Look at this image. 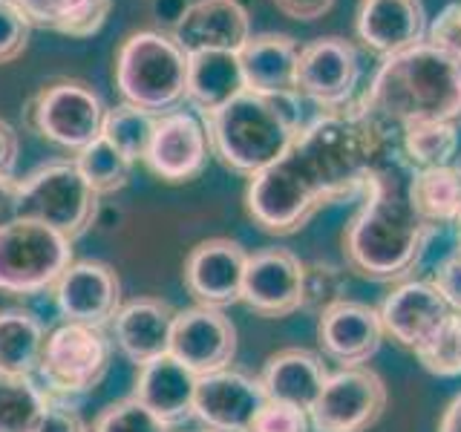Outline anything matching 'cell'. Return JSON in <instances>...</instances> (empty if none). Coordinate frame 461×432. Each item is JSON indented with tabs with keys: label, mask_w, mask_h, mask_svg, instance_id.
<instances>
[{
	"label": "cell",
	"mask_w": 461,
	"mask_h": 432,
	"mask_svg": "<svg viewBox=\"0 0 461 432\" xmlns=\"http://www.w3.org/2000/svg\"><path fill=\"white\" fill-rule=\"evenodd\" d=\"M355 26L366 50L389 58L424 40L427 12L421 0H360Z\"/></svg>",
	"instance_id": "603a6c76"
},
{
	"label": "cell",
	"mask_w": 461,
	"mask_h": 432,
	"mask_svg": "<svg viewBox=\"0 0 461 432\" xmlns=\"http://www.w3.org/2000/svg\"><path fill=\"white\" fill-rule=\"evenodd\" d=\"M158 115H150L148 110H139L133 104H119L104 112V124H101V136H104L115 150H119L130 162H144L156 130Z\"/></svg>",
	"instance_id": "d6a6232c"
},
{
	"label": "cell",
	"mask_w": 461,
	"mask_h": 432,
	"mask_svg": "<svg viewBox=\"0 0 461 432\" xmlns=\"http://www.w3.org/2000/svg\"><path fill=\"white\" fill-rule=\"evenodd\" d=\"M360 78V58L352 40L326 35L300 50L297 93L314 101L321 110H338L355 101Z\"/></svg>",
	"instance_id": "4fadbf2b"
},
{
	"label": "cell",
	"mask_w": 461,
	"mask_h": 432,
	"mask_svg": "<svg viewBox=\"0 0 461 432\" xmlns=\"http://www.w3.org/2000/svg\"><path fill=\"white\" fill-rule=\"evenodd\" d=\"M104 101L81 78H50L26 101L23 122L35 136L76 156L101 136Z\"/></svg>",
	"instance_id": "30bf717a"
},
{
	"label": "cell",
	"mask_w": 461,
	"mask_h": 432,
	"mask_svg": "<svg viewBox=\"0 0 461 432\" xmlns=\"http://www.w3.org/2000/svg\"><path fill=\"white\" fill-rule=\"evenodd\" d=\"M176 306H170L162 297H133L122 302L119 314L110 323V340L130 364L144 366L150 360L167 355L170 331Z\"/></svg>",
	"instance_id": "7402d4cb"
},
{
	"label": "cell",
	"mask_w": 461,
	"mask_h": 432,
	"mask_svg": "<svg viewBox=\"0 0 461 432\" xmlns=\"http://www.w3.org/2000/svg\"><path fill=\"white\" fill-rule=\"evenodd\" d=\"M90 432H173L162 418H156L144 403H139L133 395L107 403L95 415Z\"/></svg>",
	"instance_id": "8d00e7d4"
},
{
	"label": "cell",
	"mask_w": 461,
	"mask_h": 432,
	"mask_svg": "<svg viewBox=\"0 0 461 432\" xmlns=\"http://www.w3.org/2000/svg\"><path fill=\"white\" fill-rule=\"evenodd\" d=\"M14 187H18V176L0 179V225L14 220Z\"/></svg>",
	"instance_id": "bcb514c9"
},
{
	"label": "cell",
	"mask_w": 461,
	"mask_h": 432,
	"mask_svg": "<svg viewBox=\"0 0 461 432\" xmlns=\"http://www.w3.org/2000/svg\"><path fill=\"white\" fill-rule=\"evenodd\" d=\"M378 314L386 335L415 355L441 328L453 309L447 306L432 280H403L386 294Z\"/></svg>",
	"instance_id": "ffe728a7"
},
{
	"label": "cell",
	"mask_w": 461,
	"mask_h": 432,
	"mask_svg": "<svg viewBox=\"0 0 461 432\" xmlns=\"http://www.w3.org/2000/svg\"><path fill=\"white\" fill-rule=\"evenodd\" d=\"M72 263V239L55 228L21 216L0 225V294H47Z\"/></svg>",
	"instance_id": "ba28073f"
},
{
	"label": "cell",
	"mask_w": 461,
	"mask_h": 432,
	"mask_svg": "<svg viewBox=\"0 0 461 432\" xmlns=\"http://www.w3.org/2000/svg\"><path fill=\"white\" fill-rule=\"evenodd\" d=\"M303 268L306 263L288 248H259L249 254L242 302L257 317L283 320L303 309Z\"/></svg>",
	"instance_id": "e0dca14e"
},
{
	"label": "cell",
	"mask_w": 461,
	"mask_h": 432,
	"mask_svg": "<svg viewBox=\"0 0 461 432\" xmlns=\"http://www.w3.org/2000/svg\"><path fill=\"white\" fill-rule=\"evenodd\" d=\"M35 432H90V427L84 424V418L72 403L50 400V407L43 412Z\"/></svg>",
	"instance_id": "b9f144b4"
},
{
	"label": "cell",
	"mask_w": 461,
	"mask_h": 432,
	"mask_svg": "<svg viewBox=\"0 0 461 432\" xmlns=\"http://www.w3.org/2000/svg\"><path fill=\"white\" fill-rule=\"evenodd\" d=\"M271 4L280 14H285V18L309 23L329 14L331 6H335V0H271Z\"/></svg>",
	"instance_id": "7bdbcfd3"
},
{
	"label": "cell",
	"mask_w": 461,
	"mask_h": 432,
	"mask_svg": "<svg viewBox=\"0 0 461 432\" xmlns=\"http://www.w3.org/2000/svg\"><path fill=\"white\" fill-rule=\"evenodd\" d=\"M456 170H458V173H461V156H458V158H456Z\"/></svg>",
	"instance_id": "f907efd6"
},
{
	"label": "cell",
	"mask_w": 461,
	"mask_h": 432,
	"mask_svg": "<svg viewBox=\"0 0 461 432\" xmlns=\"http://www.w3.org/2000/svg\"><path fill=\"white\" fill-rule=\"evenodd\" d=\"M329 205L326 187L317 182L303 158L288 150L280 162L254 173L245 184V211L259 230L292 237L306 228L314 213Z\"/></svg>",
	"instance_id": "8992f818"
},
{
	"label": "cell",
	"mask_w": 461,
	"mask_h": 432,
	"mask_svg": "<svg viewBox=\"0 0 461 432\" xmlns=\"http://www.w3.org/2000/svg\"><path fill=\"white\" fill-rule=\"evenodd\" d=\"M245 266H249V251L237 239L211 237L196 242L185 256L182 280L196 306L228 309L242 302Z\"/></svg>",
	"instance_id": "2e32d148"
},
{
	"label": "cell",
	"mask_w": 461,
	"mask_h": 432,
	"mask_svg": "<svg viewBox=\"0 0 461 432\" xmlns=\"http://www.w3.org/2000/svg\"><path fill=\"white\" fill-rule=\"evenodd\" d=\"M450 256H456L461 263V222L456 225V239H453V248H450Z\"/></svg>",
	"instance_id": "c3c4849f"
},
{
	"label": "cell",
	"mask_w": 461,
	"mask_h": 432,
	"mask_svg": "<svg viewBox=\"0 0 461 432\" xmlns=\"http://www.w3.org/2000/svg\"><path fill=\"white\" fill-rule=\"evenodd\" d=\"M50 395L35 374H12L0 369V432H35Z\"/></svg>",
	"instance_id": "4dcf8cb0"
},
{
	"label": "cell",
	"mask_w": 461,
	"mask_h": 432,
	"mask_svg": "<svg viewBox=\"0 0 461 432\" xmlns=\"http://www.w3.org/2000/svg\"><path fill=\"white\" fill-rule=\"evenodd\" d=\"M300 43L283 32H259L237 52L245 90L251 93H292L297 90Z\"/></svg>",
	"instance_id": "484cf974"
},
{
	"label": "cell",
	"mask_w": 461,
	"mask_h": 432,
	"mask_svg": "<svg viewBox=\"0 0 461 432\" xmlns=\"http://www.w3.org/2000/svg\"><path fill=\"white\" fill-rule=\"evenodd\" d=\"M357 101L386 130L432 122L461 127V61L421 40L384 58Z\"/></svg>",
	"instance_id": "7a4b0ae2"
},
{
	"label": "cell",
	"mask_w": 461,
	"mask_h": 432,
	"mask_svg": "<svg viewBox=\"0 0 461 432\" xmlns=\"http://www.w3.org/2000/svg\"><path fill=\"white\" fill-rule=\"evenodd\" d=\"M50 331L29 309H0V369L35 374Z\"/></svg>",
	"instance_id": "f546056e"
},
{
	"label": "cell",
	"mask_w": 461,
	"mask_h": 432,
	"mask_svg": "<svg viewBox=\"0 0 461 432\" xmlns=\"http://www.w3.org/2000/svg\"><path fill=\"white\" fill-rule=\"evenodd\" d=\"M205 432H208V429H205Z\"/></svg>",
	"instance_id": "816d5d0a"
},
{
	"label": "cell",
	"mask_w": 461,
	"mask_h": 432,
	"mask_svg": "<svg viewBox=\"0 0 461 432\" xmlns=\"http://www.w3.org/2000/svg\"><path fill=\"white\" fill-rule=\"evenodd\" d=\"M412 165L389 150L366 182L364 205L343 230L346 268L372 283H401L424 263L432 225L410 199Z\"/></svg>",
	"instance_id": "6da1fadb"
},
{
	"label": "cell",
	"mask_w": 461,
	"mask_h": 432,
	"mask_svg": "<svg viewBox=\"0 0 461 432\" xmlns=\"http://www.w3.org/2000/svg\"><path fill=\"white\" fill-rule=\"evenodd\" d=\"M329 374L331 372L326 369L321 355L292 346V349L274 352L266 360L263 372H259V383H263V392L268 400L312 412L329 381Z\"/></svg>",
	"instance_id": "cb8c5ba5"
},
{
	"label": "cell",
	"mask_w": 461,
	"mask_h": 432,
	"mask_svg": "<svg viewBox=\"0 0 461 432\" xmlns=\"http://www.w3.org/2000/svg\"><path fill=\"white\" fill-rule=\"evenodd\" d=\"M415 357L429 374L458 378L461 374V314L453 311L447 317L436 335L415 352Z\"/></svg>",
	"instance_id": "e575fe53"
},
{
	"label": "cell",
	"mask_w": 461,
	"mask_h": 432,
	"mask_svg": "<svg viewBox=\"0 0 461 432\" xmlns=\"http://www.w3.org/2000/svg\"><path fill=\"white\" fill-rule=\"evenodd\" d=\"M211 158V141L202 115L191 110H173L156 119L144 165L156 179L185 184L202 176Z\"/></svg>",
	"instance_id": "5bb4252c"
},
{
	"label": "cell",
	"mask_w": 461,
	"mask_h": 432,
	"mask_svg": "<svg viewBox=\"0 0 461 432\" xmlns=\"http://www.w3.org/2000/svg\"><path fill=\"white\" fill-rule=\"evenodd\" d=\"M101 196L93 191L72 158L38 165L14 187V216L55 228L76 242L93 228Z\"/></svg>",
	"instance_id": "52a82bcc"
},
{
	"label": "cell",
	"mask_w": 461,
	"mask_h": 432,
	"mask_svg": "<svg viewBox=\"0 0 461 432\" xmlns=\"http://www.w3.org/2000/svg\"><path fill=\"white\" fill-rule=\"evenodd\" d=\"M167 355L191 369L196 378L228 369L237 357V326L222 309L196 306V302L191 309H176Z\"/></svg>",
	"instance_id": "7c38bea8"
},
{
	"label": "cell",
	"mask_w": 461,
	"mask_h": 432,
	"mask_svg": "<svg viewBox=\"0 0 461 432\" xmlns=\"http://www.w3.org/2000/svg\"><path fill=\"white\" fill-rule=\"evenodd\" d=\"M179 47L194 52H240L251 38L249 9L237 0H194L170 32Z\"/></svg>",
	"instance_id": "44dd1931"
},
{
	"label": "cell",
	"mask_w": 461,
	"mask_h": 432,
	"mask_svg": "<svg viewBox=\"0 0 461 432\" xmlns=\"http://www.w3.org/2000/svg\"><path fill=\"white\" fill-rule=\"evenodd\" d=\"M113 360V340L104 328L61 323L47 335L35 378L50 400L72 403L90 395L107 378Z\"/></svg>",
	"instance_id": "9c48e42d"
},
{
	"label": "cell",
	"mask_w": 461,
	"mask_h": 432,
	"mask_svg": "<svg viewBox=\"0 0 461 432\" xmlns=\"http://www.w3.org/2000/svg\"><path fill=\"white\" fill-rule=\"evenodd\" d=\"M410 199L427 225L456 228L461 222V173L456 165L412 170Z\"/></svg>",
	"instance_id": "f1b7e54d"
},
{
	"label": "cell",
	"mask_w": 461,
	"mask_h": 432,
	"mask_svg": "<svg viewBox=\"0 0 461 432\" xmlns=\"http://www.w3.org/2000/svg\"><path fill=\"white\" fill-rule=\"evenodd\" d=\"M196 381V374L185 369L179 360L162 355L150 360V364L139 366L133 398L144 403L156 418H162L167 427L176 429L179 424L194 418Z\"/></svg>",
	"instance_id": "d4e9b609"
},
{
	"label": "cell",
	"mask_w": 461,
	"mask_h": 432,
	"mask_svg": "<svg viewBox=\"0 0 461 432\" xmlns=\"http://www.w3.org/2000/svg\"><path fill=\"white\" fill-rule=\"evenodd\" d=\"M386 383L369 366H346L329 374L309 412L314 432H366L386 410Z\"/></svg>",
	"instance_id": "8fae6325"
},
{
	"label": "cell",
	"mask_w": 461,
	"mask_h": 432,
	"mask_svg": "<svg viewBox=\"0 0 461 432\" xmlns=\"http://www.w3.org/2000/svg\"><path fill=\"white\" fill-rule=\"evenodd\" d=\"M69 158L76 162L81 176L98 196H110V194L124 191L130 182V170H133V162L115 150L104 136H98L95 141H90L84 150H78Z\"/></svg>",
	"instance_id": "836d02e7"
},
{
	"label": "cell",
	"mask_w": 461,
	"mask_h": 432,
	"mask_svg": "<svg viewBox=\"0 0 461 432\" xmlns=\"http://www.w3.org/2000/svg\"><path fill=\"white\" fill-rule=\"evenodd\" d=\"M211 156L240 173L254 176L294 148L303 130L300 93H251L245 90L211 115H202Z\"/></svg>",
	"instance_id": "277c9868"
},
{
	"label": "cell",
	"mask_w": 461,
	"mask_h": 432,
	"mask_svg": "<svg viewBox=\"0 0 461 432\" xmlns=\"http://www.w3.org/2000/svg\"><path fill=\"white\" fill-rule=\"evenodd\" d=\"M237 4H240L242 9H249V6H251V0H237Z\"/></svg>",
	"instance_id": "681fc988"
},
{
	"label": "cell",
	"mask_w": 461,
	"mask_h": 432,
	"mask_svg": "<svg viewBox=\"0 0 461 432\" xmlns=\"http://www.w3.org/2000/svg\"><path fill=\"white\" fill-rule=\"evenodd\" d=\"M29 23L69 38H90L104 26L113 0H14Z\"/></svg>",
	"instance_id": "83f0119b"
},
{
	"label": "cell",
	"mask_w": 461,
	"mask_h": 432,
	"mask_svg": "<svg viewBox=\"0 0 461 432\" xmlns=\"http://www.w3.org/2000/svg\"><path fill=\"white\" fill-rule=\"evenodd\" d=\"M384 338L386 331L378 309L360 300H343L323 311L321 320H317L321 352L331 364H340V369L369 364L378 355Z\"/></svg>",
	"instance_id": "d6986e66"
},
{
	"label": "cell",
	"mask_w": 461,
	"mask_h": 432,
	"mask_svg": "<svg viewBox=\"0 0 461 432\" xmlns=\"http://www.w3.org/2000/svg\"><path fill=\"white\" fill-rule=\"evenodd\" d=\"M432 285L441 292L447 306H450L456 314H461V263L456 256L447 254L436 266V271H432Z\"/></svg>",
	"instance_id": "60d3db41"
},
{
	"label": "cell",
	"mask_w": 461,
	"mask_h": 432,
	"mask_svg": "<svg viewBox=\"0 0 461 432\" xmlns=\"http://www.w3.org/2000/svg\"><path fill=\"white\" fill-rule=\"evenodd\" d=\"M438 432H461V395H456L450 400V407L444 410L438 421Z\"/></svg>",
	"instance_id": "7dc6e473"
},
{
	"label": "cell",
	"mask_w": 461,
	"mask_h": 432,
	"mask_svg": "<svg viewBox=\"0 0 461 432\" xmlns=\"http://www.w3.org/2000/svg\"><path fill=\"white\" fill-rule=\"evenodd\" d=\"M187 6H191V0H153L150 4V14L153 21L162 26L158 32H173L176 29V23L182 21V14L187 12Z\"/></svg>",
	"instance_id": "f6af8a7d"
},
{
	"label": "cell",
	"mask_w": 461,
	"mask_h": 432,
	"mask_svg": "<svg viewBox=\"0 0 461 432\" xmlns=\"http://www.w3.org/2000/svg\"><path fill=\"white\" fill-rule=\"evenodd\" d=\"M346 297V274L331 263H306L303 268V311L321 317Z\"/></svg>",
	"instance_id": "d590c367"
},
{
	"label": "cell",
	"mask_w": 461,
	"mask_h": 432,
	"mask_svg": "<svg viewBox=\"0 0 461 432\" xmlns=\"http://www.w3.org/2000/svg\"><path fill=\"white\" fill-rule=\"evenodd\" d=\"M50 294L64 323L93 328H107L124 302L119 274L101 259H76Z\"/></svg>",
	"instance_id": "9a60e30c"
},
{
	"label": "cell",
	"mask_w": 461,
	"mask_h": 432,
	"mask_svg": "<svg viewBox=\"0 0 461 432\" xmlns=\"http://www.w3.org/2000/svg\"><path fill=\"white\" fill-rule=\"evenodd\" d=\"M18 150H21L18 130H14L9 122L0 119V179L14 176V165H18Z\"/></svg>",
	"instance_id": "ee69618b"
},
{
	"label": "cell",
	"mask_w": 461,
	"mask_h": 432,
	"mask_svg": "<svg viewBox=\"0 0 461 432\" xmlns=\"http://www.w3.org/2000/svg\"><path fill=\"white\" fill-rule=\"evenodd\" d=\"M266 400L259 378L228 366L196 381L194 418L208 432H249Z\"/></svg>",
	"instance_id": "ac0fdd59"
},
{
	"label": "cell",
	"mask_w": 461,
	"mask_h": 432,
	"mask_svg": "<svg viewBox=\"0 0 461 432\" xmlns=\"http://www.w3.org/2000/svg\"><path fill=\"white\" fill-rule=\"evenodd\" d=\"M249 432H312V418L309 412L288 407V403L266 400Z\"/></svg>",
	"instance_id": "f35d334b"
},
{
	"label": "cell",
	"mask_w": 461,
	"mask_h": 432,
	"mask_svg": "<svg viewBox=\"0 0 461 432\" xmlns=\"http://www.w3.org/2000/svg\"><path fill=\"white\" fill-rule=\"evenodd\" d=\"M245 93V78L237 52H194L187 55V104L199 115H211Z\"/></svg>",
	"instance_id": "4316f807"
},
{
	"label": "cell",
	"mask_w": 461,
	"mask_h": 432,
	"mask_svg": "<svg viewBox=\"0 0 461 432\" xmlns=\"http://www.w3.org/2000/svg\"><path fill=\"white\" fill-rule=\"evenodd\" d=\"M401 153L415 170L429 167H450L458 158V124L432 122V124H415L401 130Z\"/></svg>",
	"instance_id": "1f68e13d"
},
{
	"label": "cell",
	"mask_w": 461,
	"mask_h": 432,
	"mask_svg": "<svg viewBox=\"0 0 461 432\" xmlns=\"http://www.w3.org/2000/svg\"><path fill=\"white\" fill-rule=\"evenodd\" d=\"M427 43L461 61V4H447L427 26Z\"/></svg>",
	"instance_id": "ab89813d"
},
{
	"label": "cell",
	"mask_w": 461,
	"mask_h": 432,
	"mask_svg": "<svg viewBox=\"0 0 461 432\" xmlns=\"http://www.w3.org/2000/svg\"><path fill=\"white\" fill-rule=\"evenodd\" d=\"M113 76L127 104L150 115L173 112L187 101V52L158 29L130 32L119 43Z\"/></svg>",
	"instance_id": "5b68a950"
},
{
	"label": "cell",
	"mask_w": 461,
	"mask_h": 432,
	"mask_svg": "<svg viewBox=\"0 0 461 432\" xmlns=\"http://www.w3.org/2000/svg\"><path fill=\"white\" fill-rule=\"evenodd\" d=\"M329 194V205L355 199L386 153V127L355 98L346 107L321 110L317 119L303 124L292 148Z\"/></svg>",
	"instance_id": "3957f363"
},
{
	"label": "cell",
	"mask_w": 461,
	"mask_h": 432,
	"mask_svg": "<svg viewBox=\"0 0 461 432\" xmlns=\"http://www.w3.org/2000/svg\"><path fill=\"white\" fill-rule=\"evenodd\" d=\"M32 23L14 0H0V67L18 61L23 55Z\"/></svg>",
	"instance_id": "74e56055"
}]
</instances>
